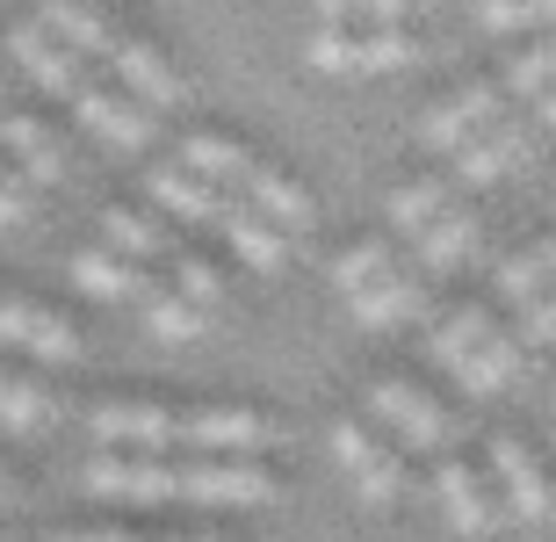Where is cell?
Segmentation results:
<instances>
[{"mask_svg":"<svg viewBox=\"0 0 556 542\" xmlns=\"http://www.w3.org/2000/svg\"><path fill=\"white\" fill-rule=\"evenodd\" d=\"M304 59L318 73H397V65L419 59V37L397 22V29H318L304 43Z\"/></svg>","mask_w":556,"mask_h":542,"instance_id":"6da1fadb","label":"cell"},{"mask_svg":"<svg viewBox=\"0 0 556 542\" xmlns=\"http://www.w3.org/2000/svg\"><path fill=\"white\" fill-rule=\"evenodd\" d=\"M174 500H195V506H268L275 500V478L261 470V456L174 463Z\"/></svg>","mask_w":556,"mask_h":542,"instance_id":"7a4b0ae2","label":"cell"},{"mask_svg":"<svg viewBox=\"0 0 556 542\" xmlns=\"http://www.w3.org/2000/svg\"><path fill=\"white\" fill-rule=\"evenodd\" d=\"M369 413L391 427L413 456H441L448 449V413L433 405L419 383H405V376H383V383H369Z\"/></svg>","mask_w":556,"mask_h":542,"instance_id":"3957f363","label":"cell"},{"mask_svg":"<svg viewBox=\"0 0 556 542\" xmlns=\"http://www.w3.org/2000/svg\"><path fill=\"white\" fill-rule=\"evenodd\" d=\"M174 441L203 449V456H268L275 427L253 405H210V413H174Z\"/></svg>","mask_w":556,"mask_h":542,"instance_id":"277c9868","label":"cell"},{"mask_svg":"<svg viewBox=\"0 0 556 542\" xmlns=\"http://www.w3.org/2000/svg\"><path fill=\"white\" fill-rule=\"evenodd\" d=\"M332 456H340V470L354 478V500H362V506H391V500H405V463H397L391 449L369 434V427L340 419V427H332Z\"/></svg>","mask_w":556,"mask_h":542,"instance_id":"5b68a950","label":"cell"},{"mask_svg":"<svg viewBox=\"0 0 556 542\" xmlns=\"http://www.w3.org/2000/svg\"><path fill=\"white\" fill-rule=\"evenodd\" d=\"M87 492L124 506H166L174 500V463L166 456H94L87 463Z\"/></svg>","mask_w":556,"mask_h":542,"instance_id":"8992f818","label":"cell"},{"mask_svg":"<svg viewBox=\"0 0 556 542\" xmlns=\"http://www.w3.org/2000/svg\"><path fill=\"white\" fill-rule=\"evenodd\" d=\"M73 116H80L102 146H116V152H144L152 146V109L130 102V94H116V87H102V80H80Z\"/></svg>","mask_w":556,"mask_h":542,"instance_id":"52a82bcc","label":"cell"},{"mask_svg":"<svg viewBox=\"0 0 556 542\" xmlns=\"http://www.w3.org/2000/svg\"><path fill=\"white\" fill-rule=\"evenodd\" d=\"M8 59H15L43 94H59V102H65V94H80V80H87V59H80V51H65L51 29H37V22L8 29Z\"/></svg>","mask_w":556,"mask_h":542,"instance_id":"ba28073f","label":"cell"},{"mask_svg":"<svg viewBox=\"0 0 556 542\" xmlns=\"http://www.w3.org/2000/svg\"><path fill=\"white\" fill-rule=\"evenodd\" d=\"M506 109H498V87H484V80H470V87H455L441 109H427L419 116V146L427 152H455L463 138H477L484 124H498Z\"/></svg>","mask_w":556,"mask_h":542,"instance_id":"9c48e42d","label":"cell"},{"mask_svg":"<svg viewBox=\"0 0 556 542\" xmlns=\"http://www.w3.org/2000/svg\"><path fill=\"white\" fill-rule=\"evenodd\" d=\"M0 348H29L37 362H73L80 355V333H73L59 312H37L29 297L0 290Z\"/></svg>","mask_w":556,"mask_h":542,"instance_id":"30bf717a","label":"cell"},{"mask_svg":"<svg viewBox=\"0 0 556 542\" xmlns=\"http://www.w3.org/2000/svg\"><path fill=\"white\" fill-rule=\"evenodd\" d=\"M109 73H116V87L124 94H138L144 109H181L188 102V87H181V73L152 51V43H138V37H116V51H109Z\"/></svg>","mask_w":556,"mask_h":542,"instance_id":"8fae6325","label":"cell"},{"mask_svg":"<svg viewBox=\"0 0 556 542\" xmlns=\"http://www.w3.org/2000/svg\"><path fill=\"white\" fill-rule=\"evenodd\" d=\"M492 470L498 484H506V506H514V521L520 528H549V478H542V463L520 449L514 434H492Z\"/></svg>","mask_w":556,"mask_h":542,"instance_id":"7c38bea8","label":"cell"},{"mask_svg":"<svg viewBox=\"0 0 556 542\" xmlns=\"http://www.w3.org/2000/svg\"><path fill=\"white\" fill-rule=\"evenodd\" d=\"M520 152H528V130H520L514 116H498V124H484L477 138L455 146V174H463V188H492L498 174L520 167Z\"/></svg>","mask_w":556,"mask_h":542,"instance_id":"4fadbf2b","label":"cell"},{"mask_svg":"<svg viewBox=\"0 0 556 542\" xmlns=\"http://www.w3.org/2000/svg\"><path fill=\"white\" fill-rule=\"evenodd\" d=\"M433 492H441V506H448V521L463 528V535H492V528H498L492 484L477 478L470 463H455V456H441V470H433Z\"/></svg>","mask_w":556,"mask_h":542,"instance_id":"5bb4252c","label":"cell"},{"mask_svg":"<svg viewBox=\"0 0 556 542\" xmlns=\"http://www.w3.org/2000/svg\"><path fill=\"white\" fill-rule=\"evenodd\" d=\"M0 152H15V167L29 174L37 188L65 181V152H59V138H51L37 116H22V109H0Z\"/></svg>","mask_w":556,"mask_h":542,"instance_id":"9a60e30c","label":"cell"},{"mask_svg":"<svg viewBox=\"0 0 556 542\" xmlns=\"http://www.w3.org/2000/svg\"><path fill=\"white\" fill-rule=\"evenodd\" d=\"M94 441H109V449H124V441H138V449H174V413L166 405H94Z\"/></svg>","mask_w":556,"mask_h":542,"instance_id":"2e32d148","label":"cell"},{"mask_svg":"<svg viewBox=\"0 0 556 542\" xmlns=\"http://www.w3.org/2000/svg\"><path fill=\"white\" fill-rule=\"evenodd\" d=\"M73 282H80L87 297H102V304H116V297H152L160 282L138 268V261H124V253H109V247H87V253H73Z\"/></svg>","mask_w":556,"mask_h":542,"instance_id":"e0dca14e","label":"cell"},{"mask_svg":"<svg viewBox=\"0 0 556 542\" xmlns=\"http://www.w3.org/2000/svg\"><path fill=\"white\" fill-rule=\"evenodd\" d=\"M239 188H247V210H261L275 231H311V196L289 181V174H275V167H261V160H253Z\"/></svg>","mask_w":556,"mask_h":542,"instance_id":"ac0fdd59","label":"cell"},{"mask_svg":"<svg viewBox=\"0 0 556 542\" xmlns=\"http://www.w3.org/2000/svg\"><path fill=\"white\" fill-rule=\"evenodd\" d=\"M152 203L174 210L181 225H217V210L231 203L225 188H210L203 174H188V167H152Z\"/></svg>","mask_w":556,"mask_h":542,"instance_id":"d6986e66","label":"cell"},{"mask_svg":"<svg viewBox=\"0 0 556 542\" xmlns=\"http://www.w3.org/2000/svg\"><path fill=\"white\" fill-rule=\"evenodd\" d=\"M217 225H225V239H231V253H239V261H247V268H261V275H275L282 268V231L268 225V217H261V210H247V203H225L217 210Z\"/></svg>","mask_w":556,"mask_h":542,"instance_id":"ffe728a7","label":"cell"},{"mask_svg":"<svg viewBox=\"0 0 556 542\" xmlns=\"http://www.w3.org/2000/svg\"><path fill=\"white\" fill-rule=\"evenodd\" d=\"M348 304H354L362 326H405V318H427V290H419L405 268H391L383 282H369V290L348 297Z\"/></svg>","mask_w":556,"mask_h":542,"instance_id":"44dd1931","label":"cell"},{"mask_svg":"<svg viewBox=\"0 0 556 542\" xmlns=\"http://www.w3.org/2000/svg\"><path fill=\"white\" fill-rule=\"evenodd\" d=\"M470 253H477V217H470V210H455V203L419 231V268H427V275H455Z\"/></svg>","mask_w":556,"mask_h":542,"instance_id":"7402d4cb","label":"cell"},{"mask_svg":"<svg viewBox=\"0 0 556 542\" xmlns=\"http://www.w3.org/2000/svg\"><path fill=\"white\" fill-rule=\"evenodd\" d=\"M37 29H51V37H59L65 51H80V59H109V51H116V29H109L94 8H80V0H43Z\"/></svg>","mask_w":556,"mask_h":542,"instance_id":"603a6c76","label":"cell"},{"mask_svg":"<svg viewBox=\"0 0 556 542\" xmlns=\"http://www.w3.org/2000/svg\"><path fill=\"white\" fill-rule=\"evenodd\" d=\"M51 391H43L37 376H15V369H0V427L8 434H43L51 427Z\"/></svg>","mask_w":556,"mask_h":542,"instance_id":"cb8c5ba5","label":"cell"},{"mask_svg":"<svg viewBox=\"0 0 556 542\" xmlns=\"http://www.w3.org/2000/svg\"><path fill=\"white\" fill-rule=\"evenodd\" d=\"M181 167H188V174H203L210 188H239V181H247V167H253V152H247V146H231V138H210V130H203V138H188V146H181Z\"/></svg>","mask_w":556,"mask_h":542,"instance_id":"d4e9b609","label":"cell"},{"mask_svg":"<svg viewBox=\"0 0 556 542\" xmlns=\"http://www.w3.org/2000/svg\"><path fill=\"white\" fill-rule=\"evenodd\" d=\"M413 15L419 0H318V29H397Z\"/></svg>","mask_w":556,"mask_h":542,"instance_id":"484cf974","label":"cell"},{"mask_svg":"<svg viewBox=\"0 0 556 542\" xmlns=\"http://www.w3.org/2000/svg\"><path fill=\"white\" fill-rule=\"evenodd\" d=\"M102 239L109 253H124V261H166V231L152 225V217H138V210H102Z\"/></svg>","mask_w":556,"mask_h":542,"instance_id":"4316f807","label":"cell"},{"mask_svg":"<svg viewBox=\"0 0 556 542\" xmlns=\"http://www.w3.org/2000/svg\"><path fill=\"white\" fill-rule=\"evenodd\" d=\"M470 362L484 369V383H492V391H506V383H514V376L528 369V348H520V340L492 318V326H484V333L470 340Z\"/></svg>","mask_w":556,"mask_h":542,"instance_id":"83f0119b","label":"cell"},{"mask_svg":"<svg viewBox=\"0 0 556 542\" xmlns=\"http://www.w3.org/2000/svg\"><path fill=\"white\" fill-rule=\"evenodd\" d=\"M391 268H397V253L383 247V239H362V247H348L340 261H332V290H340V297H362L369 282H383Z\"/></svg>","mask_w":556,"mask_h":542,"instance_id":"f1b7e54d","label":"cell"},{"mask_svg":"<svg viewBox=\"0 0 556 542\" xmlns=\"http://www.w3.org/2000/svg\"><path fill=\"white\" fill-rule=\"evenodd\" d=\"M441 210H448V181H405V188H391V225L405 231V239H419Z\"/></svg>","mask_w":556,"mask_h":542,"instance_id":"f546056e","label":"cell"},{"mask_svg":"<svg viewBox=\"0 0 556 542\" xmlns=\"http://www.w3.org/2000/svg\"><path fill=\"white\" fill-rule=\"evenodd\" d=\"M498 297L506 304H535V297H549V247H535V253H514L506 268H498Z\"/></svg>","mask_w":556,"mask_h":542,"instance_id":"4dcf8cb0","label":"cell"},{"mask_svg":"<svg viewBox=\"0 0 556 542\" xmlns=\"http://www.w3.org/2000/svg\"><path fill=\"white\" fill-rule=\"evenodd\" d=\"M549 73H556L549 43H528V51H520V59L506 65V87H514V94H528V102H535L542 116H549Z\"/></svg>","mask_w":556,"mask_h":542,"instance_id":"1f68e13d","label":"cell"},{"mask_svg":"<svg viewBox=\"0 0 556 542\" xmlns=\"http://www.w3.org/2000/svg\"><path fill=\"white\" fill-rule=\"evenodd\" d=\"M144 326H152L160 340H195V333H203V312L181 304V297H166V290H152V297H144Z\"/></svg>","mask_w":556,"mask_h":542,"instance_id":"d6a6232c","label":"cell"},{"mask_svg":"<svg viewBox=\"0 0 556 542\" xmlns=\"http://www.w3.org/2000/svg\"><path fill=\"white\" fill-rule=\"evenodd\" d=\"M174 297L195 304V312H210V304L225 297V282H217V268H210L203 253H181V261H174Z\"/></svg>","mask_w":556,"mask_h":542,"instance_id":"836d02e7","label":"cell"},{"mask_svg":"<svg viewBox=\"0 0 556 542\" xmlns=\"http://www.w3.org/2000/svg\"><path fill=\"white\" fill-rule=\"evenodd\" d=\"M542 22H549V0H484V29H498V37H520Z\"/></svg>","mask_w":556,"mask_h":542,"instance_id":"e575fe53","label":"cell"},{"mask_svg":"<svg viewBox=\"0 0 556 542\" xmlns=\"http://www.w3.org/2000/svg\"><path fill=\"white\" fill-rule=\"evenodd\" d=\"M549 326H556V312H549V297H535V304H520V348H535V355H542V348H549Z\"/></svg>","mask_w":556,"mask_h":542,"instance_id":"d590c367","label":"cell"},{"mask_svg":"<svg viewBox=\"0 0 556 542\" xmlns=\"http://www.w3.org/2000/svg\"><path fill=\"white\" fill-rule=\"evenodd\" d=\"M22 217H29V188L15 174H0V225H22Z\"/></svg>","mask_w":556,"mask_h":542,"instance_id":"8d00e7d4","label":"cell"},{"mask_svg":"<svg viewBox=\"0 0 556 542\" xmlns=\"http://www.w3.org/2000/svg\"><path fill=\"white\" fill-rule=\"evenodd\" d=\"M59 542H138V535H124V528H87V535H59Z\"/></svg>","mask_w":556,"mask_h":542,"instance_id":"74e56055","label":"cell"},{"mask_svg":"<svg viewBox=\"0 0 556 542\" xmlns=\"http://www.w3.org/2000/svg\"><path fill=\"white\" fill-rule=\"evenodd\" d=\"M0 506H15V484H8V470H0Z\"/></svg>","mask_w":556,"mask_h":542,"instance_id":"f35d334b","label":"cell"},{"mask_svg":"<svg viewBox=\"0 0 556 542\" xmlns=\"http://www.w3.org/2000/svg\"><path fill=\"white\" fill-rule=\"evenodd\" d=\"M160 542H217V535H160Z\"/></svg>","mask_w":556,"mask_h":542,"instance_id":"ab89813d","label":"cell"},{"mask_svg":"<svg viewBox=\"0 0 556 542\" xmlns=\"http://www.w3.org/2000/svg\"><path fill=\"white\" fill-rule=\"evenodd\" d=\"M0 94H8V87H0Z\"/></svg>","mask_w":556,"mask_h":542,"instance_id":"60d3db41","label":"cell"}]
</instances>
